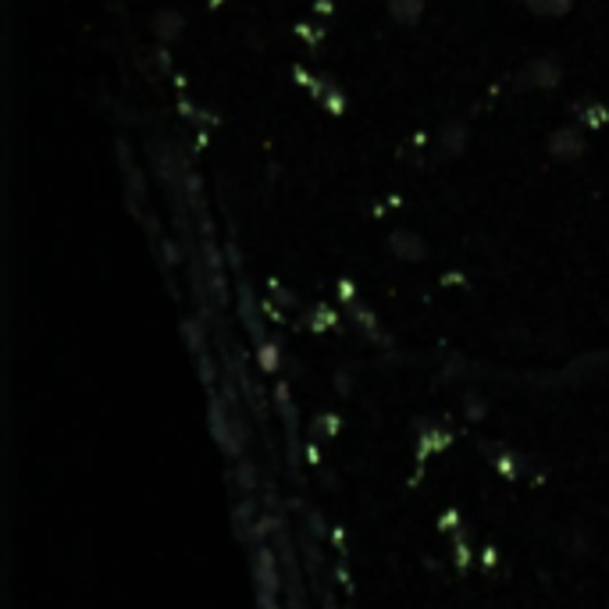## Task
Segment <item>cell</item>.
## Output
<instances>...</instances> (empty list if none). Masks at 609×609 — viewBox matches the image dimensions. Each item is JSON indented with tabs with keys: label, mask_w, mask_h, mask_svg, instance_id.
<instances>
[{
	"label": "cell",
	"mask_w": 609,
	"mask_h": 609,
	"mask_svg": "<svg viewBox=\"0 0 609 609\" xmlns=\"http://www.w3.org/2000/svg\"><path fill=\"white\" fill-rule=\"evenodd\" d=\"M560 79H563L560 61H552V58H535V61L524 64L521 86H524V89H557Z\"/></svg>",
	"instance_id": "cell-1"
},
{
	"label": "cell",
	"mask_w": 609,
	"mask_h": 609,
	"mask_svg": "<svg viewBox=\"0 0 609 609\" xmlns=\"http://www.w3.org/2000/svg\"><path fill=\"white\" fill-rule=\"evenodd\" d=\"M585 151H588V143L577 129H557L549 135V154L560 160H577Z\"/></svg>",
	"instance_id": "cell-2"
},
{
	"label": "cell",
	"mask_w": 609,
	"mask_h": 609,
	"mask_svg": "<svg viewBox=\"0 0 609 609\" xmlns=\"http://www.w3.org/2000/svg\"><path fill=\"white\" fill-rule=\"evenodd\" d=\"M389 247L396 250V253L403 256V261H421V256L428 253L425 239L417 236V232H406V228H399V232H392Z\"/></svg>",
	"instance_id": "cell-3"
},
{
	"label": "cell",
	"mask_w": 609,
	"mask_h": 609,
	"mask_svg": "<svg viewBox=\"0 0 609 609\" xmlns=\"http://www.w3.org/2000/svg\"><path fill=\"white\" fill-rule=\"evenodd\" d=\"M389 15L399 25H417L425 15V0H389Z\"/></svg>",
	"instance_id": "cell-4"
},
{
	"label": "cell",
	"mask_w": 609,
	"mask_h": 609,
	"mask_svg": "<svg viewBox=\"0 0 609 609\" xmlns=\"http://www.w3.org/2000/svg\"><path fill=\"white\" fill-rule=\"evenodd\" d=\"M439 143H442V154H459L467 146V126L464 121H450V126L442 129Z\"/></svg>",
	"instance_id": "cell-5"
},
{
	"label": "cell",
	"mask_w": 609,
	"mask_h": 609,
	"mask_svg": "<svg viewBox=\"0 0 609 609\" xmlns=\"http://www.w3.org/2000/svg\"><path fill=\"white\" fill-rule=\"evenodd\" d=\"M154 33H157L160 39H175V36L182 33V15H179V11H157Z\"/></svg>",
	"instance_id": "cell-6"
},
{
	"label": "cell",
	"mask_w": 609,
	"mask_h": 609,
	"mask_svg": "<svg viewBox=\"0 0 609 609\" xmlns=\"http://www.w3.org/2000/svg\"><path fill=\"white\" fill-rule=\"evenodd\" d=\"M527 11H535V15H546V19H560L571 11L574 0H524Z\"/></svg>",
	"instance_id": "cell-7"
},
{
	"label": "cell",
	"mask_w": 609,
	"mask_h": 609,
	"mask_svg": "<svg viewBox=\"0 0 609 609\" xmlns=\"http://www.w3.org/2000/svg\"><path fill=\"white\" fill-rule=\"evenodd\" d=\"M574 111H581V121H585V126H602V121L609 118L602 104H577Z\"/></svg>",
	"instance_id": "cell-8"
},
{
	"label": "cell",
	"mask_w": 609,
	"mask_h": 609,
	"mask_svg": "<svg viewBox=\"0 0 609 609\" xmlns=\"http://www.w3.org/2000/svg\"><path fill=\"white\" fill-rule=\"evenodd\" d=\"M261 360H264V368H267V371H275V349H271V346H264Z\"/></svg>",
	"instance_id": "cell-9"
}]
</instances>
